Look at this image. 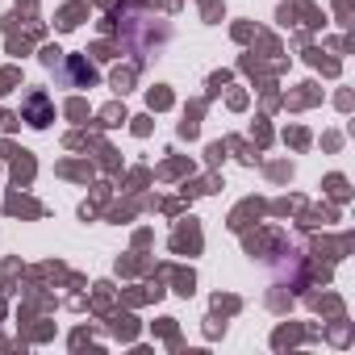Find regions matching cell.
<instances>
[{
  "instance_id": "obj_1",
  "label": "cell",
  "mask_w": 355,
  "mask_h": 355,
  "mask_svg": "<svg viewBox=\"0 0 355 355\" xmlns=\"http://www.w3.org/2000/svg\"><path fill=\"white\" fill-rule=\"evenodd\" d=\"M30 117H34V125H51V101L42 92L30 96Z\"/></svg>"
}]
</instances>
